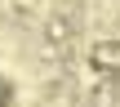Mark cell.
<instances>
[{
    "label": "cell",
    "instance_id": "cell-2",
    "mask_svg": "<svg viewBox=\"0 0 120 107\" xmlns=\"http://www.w3.org/2000/svg\"><path fill=\"white\" fill-rule=\"evenodd\" d=\"M94 63H98V67H120V40L94 45Z\"/></svg>",
    "mask_w": 120,
    "mask_h": 107
},
{
    "label": "cell",
    "instance_id": "cell-1",
    "mask_svg": "<svg viewBox=\"0 0 120 107\" xmlns=\"http://www.w3.org/2000/svg\"><path fill=\"white\" fill-rule=\"evenodd\" d=\"M45 40L49 45H71L76 40V18L62 9V13H49L45 18Z\"/></svg>",
    "mask_w": 120,
    "mask_h": 107
}]
</instances>
